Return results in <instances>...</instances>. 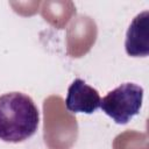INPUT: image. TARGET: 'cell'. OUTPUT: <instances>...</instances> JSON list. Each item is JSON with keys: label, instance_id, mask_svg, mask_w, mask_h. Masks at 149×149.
Instances as JSON below:
<instances>
[{"label": "cell", "instance_id": "cell-1", "mask_svg": "<svg viewBox=\"0 0 149 149\" xmlns=\"http://www.w3.org/2000/svg\"><path fill=\"white\" fill-rule=\"evenodd\" d=\"M38 123V108L29 95L21 92L0 95V140L22 142L36 133Z\"/></svg>", "mask_w": 149, "mask_h": 149}, {"label": "cell", "instance_id": "cell-2", "mask_svg": "<svg viewBox=\"0 0 149 149\" xmlns=\"http://www.w3.org/2000/svg\"><path fill=\"white\" fill-rule=\"evenodd\" d=\"M142 101L143 87L135 83H125L101 99L100 108L115 123L126 125L140 113Z\"/></svg>", "mask_w": 149, "mask_h": 149}, {"label": "cell", "instance_id": "cell-3", "mask_svg": "<svg viewBox=\"0 0 149 149\" xmlns=\"http://www.w3.org/2000/svg\"><path fill=\"white\" fill-rule=\"evenodd\" d=\"M100 94L83 79L76 78L69 86L65 107L71 113L92 114L100 107Z\"/></svg>", "mask_w": 149, "mask_h": 149}, {"label": "cell", "instance_id": "cell-4", "mask_svg": "<svg viewBox=\"0 0 149 149\" xmlns=\"http://www.w3.org/2000/svg\"><path fill=\"white\" fill-rule=\"evenodd\" d=\"M126 52L132 57H146L149 54V12L137 14L129 24L125 42Z\"/></svg>", "mask_w": 149, "mask_h": 149}]
</instances>
